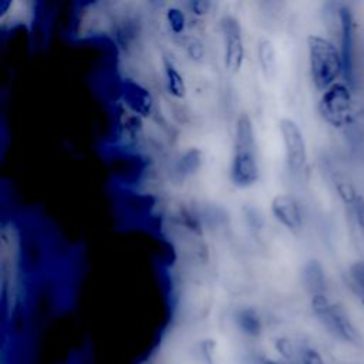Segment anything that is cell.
<instances>
[{
	"label": "cell",
	"instance_id": "cell-1",
	"mask_svg": "<svg viewBox=\"0 0 364 364\" xmlns=\"http://www.w3.org/2000/svg\"><path fill=\"white\" fill-rule=\"evenodd\" d=\"M262 179L260 148L252 117L242 112L233 124L229 159V181L240 191L255 188Z\"/></svg>",
	"mask_w": 364,
	"mask_h": 364
},
{
	"label": "cell",
	"instance_id": "cell-2",
	"mask_svg": "<svg viewBox=\"0 0 364 364\" xmlns=\"http://www.w3.org/2000/svg\"><path fill=\"white\" fill-rule=\"evenodd\" d=\"M327 37L340 50L344 74L343 81L355 87V18L351 7L343 1L326 3L321 11Z\"/></svg>",
	"mask_w": 364,
	"mask_h": 364
},
{
	"label": "cell",
	"instance_id": "cell-3",
	"mask_svg": "<svg viewBox=\"0 0 364 364\" xmlns=\"http://www.w3.org/2000/svg\"><path fill=\"white\" fill-rule=\"evenodd\" d=\"M306 51L309 77L318 94L343 80L344 65L340 50L327 36L309 34L306 37Z\"/></svg>",
	"mask_w": 364,
	"mask_h": 364
},
{
	"label": "cell",
	"instance_id": "cell-4",
	"mask_svg": "<svg viewBox=\"0 0 364 364\" xmlns=\"http://www.w3.org/2000/svg\"><path fill=\"white\" fill-rule=\"evenodd\" d=\"M320 119L336 131H347L357 121L354 88L343 80L324 90L317 100Z\"/></svg>",
	"mask_w": 364,
	"mask_h": 364
},
{
	"label": "cell",
	"instance_id": "cell-5",
	"mask_svg": "<svg viewBox=\"0 0 364 364\" xmlns=\"http://www.w3.org/2000/svg\"><path fill=\"white\" fill-rule=\"evenodd\" d=\"M310 309L320 324L337 340L354 346H363V337L347 310L338 301L331 300L328 293L310 297Z\"/></svg>",
	"mask_w": 364,
	"mask_h": 364
},
{
	"label": "cell",
	"instance_id": "cell-6",
	"mask_svg": "<svg viewBox=\"0 0 364 364\" xmlns=\"http://www.w3.org/2000/svg\"><path fill=\"white\" fill-rule=\"evenodd\" d=\"M222 43L223 68L230 74L242 71L246 63L245 30L240 18L233 13H223L218 21Z\"/></svg>",
	"mask_w": 364,
	"mask_h": 364
},
{
	"label": "cell",
	"instance_id": "cell-7",
	"mask_svg": "<svg viewBox=\"0 0 364 364\" xmlns=\"http://www.w3.org/2000/svg\"><path fill=\"white\" fill-rule=\"evenodd\" d=\"M277 131L287 171L291 175H301L309 162V146L303 128L294 118L280 117Z\"/></svg>",
	"mask_w": 364,
	"mask_h": 364
},
{
	"label": "cell",
	"instance_id": "cell-8",
	"mask_svg": "<svg viewBox=\"0 0 364 364\" xmlns=\"http://www.w3.org/2000/svg\"><path fill=\"white\" fill-rule=\"evenodd\" d=\"M272 218L287 232L297 235L304 229L306 213L300 199L289 192L276 193L269 203Z\"/></svg>",
	"mask_w": 364,
	"mask_h": 364
},
{
	"label": "cell",
	"instance_id": "cell-9",
	"mask_svg": "<svg viewBox=\"0 0 364 364\" xmlns=\"http://www.w3.org/2000/svg\"><path fill=\"white\" fill-rule=\"evenodd\" d=\"M119 102L144 117L151 118L155 114V97L151 90L135 78L125 77L119 82Z\"/></svg>",
	"mask_w": 364,
	"mask_h": 364
},
{
	"label": "cell",
	"instance_id": "cell-10",
	"mask_svg": "<svg viewBox=\"0 0 364 364\" xmlns=\"http://www.w3.org/2000/svg\"><path fill=\"white\" fill-rule=\"evenodd\" d=\"M145 118L129 109L122 102H117L114 114V127L115 135L121 144L127 146L139 145L146 134Z\"/></svg>",
	"mask_w": 364,
	"mask_h": 364
},
{
	"label": "cell",
	"instance_id": "cell-11",
	"mask_svg": "<svg viewBox=\"0 0 364 364\" xmlns=\"http://www.w3.org/2000/svg\"><path fill=\"white\" fill-rule=\"evenodd\" d=\"M161 67L166 94L175 101L185 100L188 95V84L172 55H169L168 53H162Z\"/></svg>",
	"mask_w": 364,
	"mask_h": 364
},
{
	"label": "cell",
	"instance_id": "cell-12",
	"mask_svg": "<svg viewBox=\"0 0 364 364\" xmlns=\"http://www.w3.org/2000/svg\"><path fill=\"white\" fill-rule=\"evenodd\" d=\"M205 165V154L199 146L185 148L173 164V173L181 181L196 176Z\"/></svg>",
	"mask_w": 364,
	"mask_h": 364
},
{
	"label": "cell",
	"instance_id": "cell-13",
	"mask_svg": "<svg viewBox=\"0 0 364 364\" xmlns=\"http://www.w3.org/2000/svg\"><path fill=\"white\" fill-rule=\"evenodd\" d=\"M301 283L306 291L311 296L328 293V279L323 263L317 259H310L303 264Z\"/></svg>",
	"mask_w": 364,
	"mask_h": 364
},
{
	"label": "cell",
	"instance_id": "cell-14",
	"mask_svg": "<svg viewBox=\"0 0 364 364\" xmlns=\"http://www.w3.org/2000/svg\"><path fill=\"white\" fill-rule=\"evenodd\" d=\"M237 330L250 338H257L263 333V320L257 309L252 306L237 307L233 316Z\"/></svg>",
	"mask_w": 364,
	"mask_h": 364
},
{
	"label": "cell",
	"instance_id": "cell-15",
	"mask_svg": "<svg viewBox=\"0 0 364 364\" xmlns=\"http://www.w3.org/2000/svg\"><path fill=\"white\" fill-rule=\"evenodd\" d=\"M256 61L260 74L266 80H272L277 71V51L274 43L269 37H259L256 41Z\"/></svg>",
	"mask_w": 364,
	"mask_h": 364
},
{
	"label": "cell",
	"instance_id": "cell-16",
	"mask_svg": "<svg viewBox=\"0 0 364 364\" xmlns=\"http://www.w3.org/2000/svg\"><path fill=\"white\" fill-rule=\"evenodd\" d=\"M331 185H333V189H334L337 198L340 199V202L343 203L346 213H347L361 192L357 189L353 179L347 173L340 172V171H334L331 173Z\"/></svg>",
	"mask_w": 364,
	"mask_h": 364
},
{
	"label": "cell",
	"instance_id": "cell-17",
	"mask_svg": "<svg viewBox=\"0 0 364 364\" xmlns=\"http://www.w3.org/2000/svg\"><path fill=\"white\" fill-rule=\"evenodd\" d=\"M164 21H165V26H166L168 31L175 38H181L185 34H188L191 17L186 13L183 6H179V4L168 6L165 9V13H164Z\"/></svg>",
	"mask_w": 364,
	"mask_h": 364
},
{
	"label": "cell",
	"instance_id": "cell-18",
	"mask_svg": "<svg viewBox=\"0 0 364 364\" xmlns=\"http://www.w3.org/2000/svg\"><path fill=\"white\" fill-rule=\"evenodd\" d=\"M343 277L351 294L364 304V259L353 260L346 267Z\"/></svg>",
	"mask_w": 364,
	"mask_h": 364
},
{
	"label": "cell",
	"instance_id": "cell-19",
	"mask_svg": "<svg viewBox=\"0 0 364 364\" xmlns=\"http://www.w3.org/2000/svg\"><path fill=\"white\" fill-rule=\"evenodd\" d=\"M181 48L183 50L185 55L188 60H191L192 63H203L206 58V47L205 43L202 41L200 37H198L196 34L188 33L181 38H176Z\"/></svg>",
	"mask_w": 364,
	"mask_h": 364
},
{
	"label": "cell",
	"instance_id": "cell-20",
	"mask_svg": "<svg viewBox=\"0 0 364 364\" xmlns=\"http://www.w3.org/2000/svg\"><path fill=\"white\" fill-rule=\"evenodd\" d=\"M189 14V17L193 18H205L209 14H212V10L215 7V3L210 0H189L182 4Z\"/></svg>",
	"mask_w": 364,
	"mask_h": 364
},
{
	"label": "cell",
	"instance_id": "cell-21",
	"mask_svg": "<svg viewBox=\"0 0 364 364\" xmlns=\"http://www.w3.org/2000/svg\"><path fill=\"white\" fill-rule=\"evenodd\" d=\"M274 348L287 363L293 364L299 360V346H296L289 337H277L274 341Z\"/></svg>",
	"mask_w": 364,
	"mask_h": 364
},
{
	"label": "cell",
	"instance_id": "cell-22",
	"mask_svg": "<svg viewBox=\"0 0 364 364\" xmlns=\"http://www.w3.org/2000/svg\"><path fill=\"white\" fill-rule=\"evenodd\" d=\"M347 215L350 216L353 228L357 230V233L364 236V195L363 193H360V196L357 198L351 209L347 212Z\"/></svg>",
	"mask_w": 364,
	"mask_h": 364
},
{
	"label": "cell",
	"instance_id": "cell-23",
	"mask_svg": "<svg viewBox=\"0 0 364 364\" xmlns=\"http://www.w3.org/2000/svg\"><path fill=\"white\" fill-rule=\"evenodd\" d=\"M297 363H300V364H326L320 351L311 346H300L299 347Z\"/></svg>",
	"mask_w": 364,
	"mask_h": 364
},
{
	"label": "cell",
	"instance_id": "cell-24",
	"mask_svg": "<svg viewBox=\"0 0 364 364\" xmlns=\"http://www.w3.org/2000/svg\"><path fill=\"white\" fill-rule=\"evenodd\" d=\"M264 364H291V363H280V361H274V360H267Z\"/></svg>",
	"mask_w": 364,
	"mask_h": 364
}]
</instances>
